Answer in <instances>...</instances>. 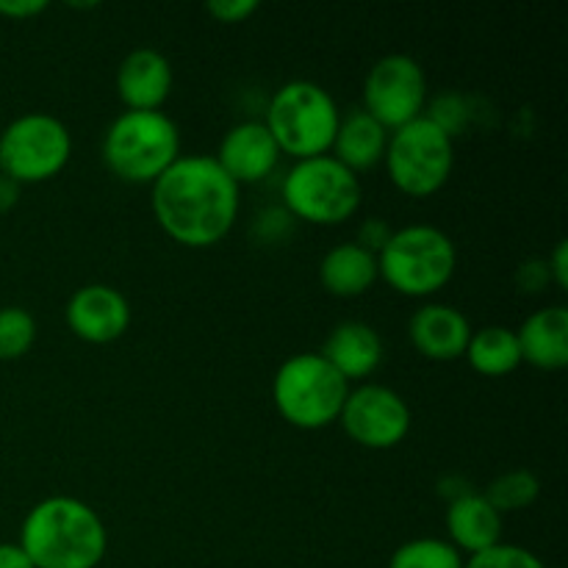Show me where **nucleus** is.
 <instances>
[{
  "label": "nucleus",
  "mask_w": 568,
  "mask_h": 568,
  "mask_svg": "<svg viewBox=\"0 0 568 568\" xmlns=\"http://www.w3.org/2000/svg\"><path fill=\"white\" fill-rule=\"evenodd\" d=\"M181 159V131L164 111H122L103 136V161L120 181L153 186Z\"/></svg>",
  "instance_id": "obj_3"
},
{
  "label": "nucleus",
  "mask_w": 568,
  "mask_h": 568,
  "mask_svg": "<svg viewBox=\"0 0 568 568\" xmlns=\"http://www.w3.org/2000/svg\"><path fill=\"white\" fill-rule=\"evenodd\" d=\"M211 17L216 22H225V26H239V22H247L250 17L258 11V3L255 0H211L205 6Z\"/></svg>",
  "instance_id": "obj_26"
},
{
  "label": "nucleus",
  "mask_w": 568,
  "mask_h": 568,
  "mask_svg": "<svg viewBox=\"0 0 568 568\" xmlns=\"http://www.w3.org/2000/svg\"><path fill=\"white\" fill-rule=\"evenodd\" d=\"M410 344L425 355L427 361L449 364L466 355L471 338V325L464 311L444 303H427L410 316L408 322Z\"/></svg>",
  "instance_id": "obj_14"
},
{
  "label": "nucleus",
  "mask_w": 568,
  "mask_h": 568,
  "mask_svg": "<svg viewBox=\"0 0 568 568\" xmlns=\"http://www.w3.org/2000/svg\"><path fill=\"white\" fill-rule=\"evenodd\" d=\"M388 136H392V133H388L375 116L366 114L364 109H355L349 111L347 116H342V122H338L331 155L336 161H342L349 172L358 175V172L375 170L377 164H383Z\"/></svg>",
  "instance_id": "obj_19"
},
{
  "label": "nucleus",
  "mask_w": 568,
  "mask_h": 568,
  "mask_svg": "<svg viewBox=\"0 0 568 568\" xmlns=\"http://www.w3.org/2000/svg\"><path fill=\"white\" fill-rule=\"evenodd\" d=\"M444 521H447V541L460 555H477L503 541V514H497L494 505L477 491L449 499Z\"/></svg>",
  "instance_id": "obj_16"
},
{
  "label": "nucleus",
  "mask_w": 568,
  "mask_h": 568,
  "mask_svg": "<svg viewBox=\"0 0 568 568\" xmlns=\"http://www.w3.org/2000/svg\"><path fill=\"white\" fill-rule=\"evenodd\" d=\"M541 494V483L532 471L527 469H514V471H505L499 475L497 480L488 486V491L483 497L494 505L497 514H516V510H525L530 508L532 503L538 499Z\"/></svg>",
  "instance_id": "obj_22"
},
{
  "label": "nucleus",
  "mask_w": 568,
  "mask_h": 568,
  "mask_svg": "<svg viewBox=\"0 0 568 568\" xmlns=\"http://www.w3.org/2000/svg\"><path fill=\"white\" fill-rule=\"evenodd\" d=\"M37 342V320L20 305L0 308V361H17L28 355Z\"/></svg>",
  "instance_id": "obj_24"
},
{
  "label": "nucleus",
  "mask_w": 568,
  "mask_h": 568,
  "mask_svg": "<svg viewBox=\"0 0 568 568\" xmlns=\"http://www.w3.org/2000/svg\"><path fill=\"white\" fill-rule=\"evenodd\" d=\"M338 122L342 111L325 87L314 81H288L272 94L264 125L281 155L303 161L331 153Z\"/></svg>",
  "instance_id": "obj_5"
},
{
  "label": "nucleus",
  "mask_w": 568,
  "mask_h": 568,
  "mask_svg": "<svg viewBox=\"0 0 568 568\" xmlns=\"http://www.w3.org/2000/svg\"><path fill=\"white\" fill-rule=\"evenodd\" d=\"M388 236H392V227L386 225L383 220H366L364 225H361L358 231V244L361 247H366L369 253H381L383 244L388 242Z\"/></svg>",
  "instance_id": "obj_27"
},
{
  "label": "nucleus",
  "mask_w": 568,
  "mask_h": 568,
  "mask_svg": "<svg viewBox=\"0 0 568 568\" xmlns=\"http://www.w3.org/2000/svg\"><path fill=\"white\" fill-rule=\"evenodd\" d=\"M322 358L347 383L375 375L383 361V338L366 322H342L331 331Z\"/></svg>",
  "instance_id": "obj_17"
},
{
  "label": "nucleus",
  "mask_w": 568,
  "mask_h": 568,
  "mask_svg": "<svg viewBox=\"0 0 568 568\" xmlns=\"http://www.w3.org/2000/svg\"><path fill=\"white\" fill-rule=\"evenodd\" d=\"M20 547L33 568H98L109 549V532L92 505L48 497L22 519Z\"/></svg>",
  "instance_id": "obj_2"
},
{
  "label": "nucleus",
  "mask_w": 568,
  "mask_h": 568,
  "mask_svg": "<svg viewBox=\"0 0 568 568\" xmlns=\"http://www.w3.org/2000/svg\"><path fill=\"white\" fill-rule=\"evenodd\" d=\"M349 383L320 353L292 355L272 381L277 414L297 430H322L338 422Z\"/></svg>",
  "instance_id": "obj_6"
},
{
  "label": "nucleus",
  "mask_w": 568,
  "mask_h": 568,
  "mask_svg": "<svg viewBox=\"0 0 568 568\" xmlns=\"http://www.w3.org/2000/svg\"><path fill=\"white\" fill-rule=\"evenodd\" d=\"M466 361L483 377H508L521 366V349L516 331L503 325H488L471 331Z\"/></svg>",
  "instance_id": "obj_21"
},
{
  "label": "nucleus",
  "mask_w": 568,
  "mask_h": 568,
  "mask_svg": "<svg viewBox=\"0 0 568 568\" xmlns=\"http://www.w3.org/2000/svg\"><path fill=\"white\" fill-rule=\"evenodd\" d=\"M547 275L558 288L568 286V244L566 242L555 244L552 255L547 258Z\"/></svg>",
  "instance_id": "obj_29"
},
{
  "label": "nucleus",
  "mask_w": 568,
  "mask_h": 568,
  "mask_svg": "<svg viewBox=\"0 0 568 568\" xmlns=\"http://www.w3.org/2000/svg\"><path fill=\"white\" fill-rule=\"evenodd\" d=\"M0 568H33L20 544H0Z\"/></svg>",
  "instance_id": "obj_30"
},
{
  "label": "nucleus",
  "mask_w": 568,
  "mask_h": 568,
  "mask_svg": "<svg viewBox=\"0 0 568 568\" xmlns=\"http://www.w3.org/2000/svg\"><path fill=\"white\" fill-rule=\"evenodd\" d=\"M381 281L377 255L358 242H344L327 250L320 264V283L327 294L342 300L361 297Z\"/></svg>",
  "instance_id": "obj_20"
},
{
  "label": "nucleus",
  "mask_w": 568,
  "mask_h": 568,
  "mask_svg": "<svg viewBox=\"0 0 568 568\" xmlns=\"http://www.w3.org/2000/svg\"><path fill=\"white\" fill-rule=\"evenodd\" d=\"M116 94L128 111H161L172 94V64L153 48H139L116 70Z\"/></svg>",
  "instance_id": "obj_15"
},
{
  "label": "nucleus",
  "mask_w": 568,
  "mask_h": 568,
  "mask_svg": "<svg viewBox=\"0 0 568 568\" xmlns=\"http://www.w3.org/2000/svg\"><path fill=\"white\" fill-rule=\"evenodd\" d=\"M521 349V364L544 372H558L568 366V311L564 305H549L536 311L516 331Z\"/></svg>",
  "instance_id": "obj_18"
},
{
  "label": "nucleus",
  "mask_w": 568,
  "mask_h": 568,
  "mask_svg": "<svg viewBox=\"0 0 568 568\" xmlns=\"http://www.w3.org/2000/svg\"><path fill=\"white\" fill-rule=\"evenodd\" d=\"M410 408L394 388L369 383L347 394L338 425L364 449H394L410 433Z\"/></svg>",
  "instance_id": "obj_11"
},
{
  "label": "nucleus",
  "mask_w": 568,
  "mask_h": 568,
  "mask_svg": "<svg viewBox=\"0 0 568 568\" xmlns=\"http://www.w3.org/2000/svg\"><path fill=\"white\" fill-rule=\"evenodd\" d=\"M464 568H547L544 560L530 549L519 547V544L499 541L497 547L483 549V552L469 555L464 560Z\"/></svg>",
  "instance_id": "obj_25"
},
{
  "label": "nucleus",
  "mask_w": 568,
  "mask_h": 568,
  "mask_svg": "<svg viewBox=\"0 0 568 568\" xmlns=\"http://www.w3.org/2000/svg\"><path fill=\"white\" fill-rule=\"evenodd\" d=\"M288 214L308 225H342L361 209V181L342 161L327 155L294 161L281 183Z\"/></svg>",
  "instance_id": "obj_7"
},
{
  "label": "nucleus",
  "mask_w": 568,
  "mask_h": 568,
  "mask_svg": "<svg viewBox=\"0 0 568 568\" xmlns=\"http://www.w3.org/2000/svg\"><path fill=\"white\" fill-rule=\"evenodd\" d=\"M458 270V247L436 225H408L392 231L377 253V272L403 297L425 300L442 292Z\"/></svg>",
  "instance_id": "obj_4"
},
{
  "label": "nucleus",
  "mask_w": 568,
  "mask_h": 568,
  "mask_svg": "<svg viewBox=\"0 0 568 568\" xmlns=\"http://www.w3.org/2000/svg\"><path fill=\"white\" fill-rule=\"evenodd\" d=\"M67 327L87 344H111L131 327V303L125 294L105 283H89L78 288L64 311Z\"/></svg>",
  "instance_id": "obj_12"
},
{
  "label": "nucleus",
  "mask_w": 568,
  "mask_h": 568,
  "mask_svg": "<svg viewBox=\"0 0 568 568\" xmlns=\"http://www.w3.org/2000/svg\"><path fill=\"white\" fill-rule=\"evenodd\" d=\"M150 205L161 231L181 247L205 250L233 231L239 186L214 155H181L150 186Z\"/></svg>",
  "instance_id": "obj_1"
},
{
  "label": "nucleus",
  "mask_w": 568,
  "mask_h": 568,
  "mask_svg": "<svg viewBox=\"0 0 568 568\" xmlns=\"http://www.w3.org/2000/svg\"><path fill=\"white\" fill-rule=\"evenodd\" d=\"M427 78L416 59L388 53L369 67L364 81V111L388 133L425 116Z\"/></svg>",
  "instance_id": "obj_10"
},
{
  "label": "nucleus",
  "mask_w": 568,
  "mask_h": 568,
  "mask_svg": "<svg viewBox=\"0 0 568 568\" xmlns=\"http://www.w3.org/2000/svg\"><path fill=\"white\" fill-rule=\"evenodd\" d=\"M388 568H464V555L444 538H414L392 555Z\"/></svg>",
  "instance_id": "obj_23"
},
{
  "label": "nucleus",
  "mask_w": 568,
  "mask_h": 568,
  "mask_svg": "<svg viewBox=\"0 0 568 568\" xmlns=\"http://www.w3.org/2000/svg\"><path fill=\"white\" fill-rule=\"evenodd\" d=\"M17 194H20V186L6 175H0V211H9L17 203Z\"/></svg>",
  "instance_id": "obj_31"
},
{
  "label": "nucleus",
  "mask_w": 568,
  "mask_h": 568,
  "mask_svg": "<svg viewBox=\"0 0 568 568\" xmlns=\"http://www.w3.org/2000/svg\"><path fill=\"white\" fill-rule=\"evenodd\" d=\"M48 0H0V17L9 20H31L48 11Z\"/></svg>",
  "instance_id": "obj_28"
},
{
  "label": "nucleus",
  "mask_w": 568,
  "mask_h": 568,
  "mask_svg": "<svg viewBox=\"0 0 568 568\" xmlns=\"http://www.w3.org/2000/svg\"><path fill=\"white\" fill-rule=\"evenodd\" d=\"M388 178L408 197H433L447 186L455 170V139L427 116L397 128L386 148Z\"/></svg>",
  "instance_id": "obj_8"
},
{
  "label": "nucleus",
  "mask_w": 568,
  "mask_h": 568,
  "mask_svg": "<svg viewBox=\"0 0 568 568\" xmlns=\"http://www.w3.org/2000/svg\"><path fill=\"white\" fill-rule=\"evenodd\" d=\"M214 161L242 189L250 183L266 181L281 161V150H277L275 139L266 131L264 122L247 120L233 125L222 136Z\"/></svg>",
  "instance_id": "obj_13"
},
{
  "label": "nucleus",
  "mask_w": 568,
  "mask_h": 568,
  "mask_svg": "<svg viewBox=\"0 0 568 568\" xmlns=\"http://www.w3.org/2000/svg\"><path fill=\"white\" fill-rule=\"evenodd\" d=\"M70 155V128L44 111L17 116L0 131V175L17 186L50 181L64 170Z\"/></svg>",
  "instance_id": "obj_9"
}]
</instances>
